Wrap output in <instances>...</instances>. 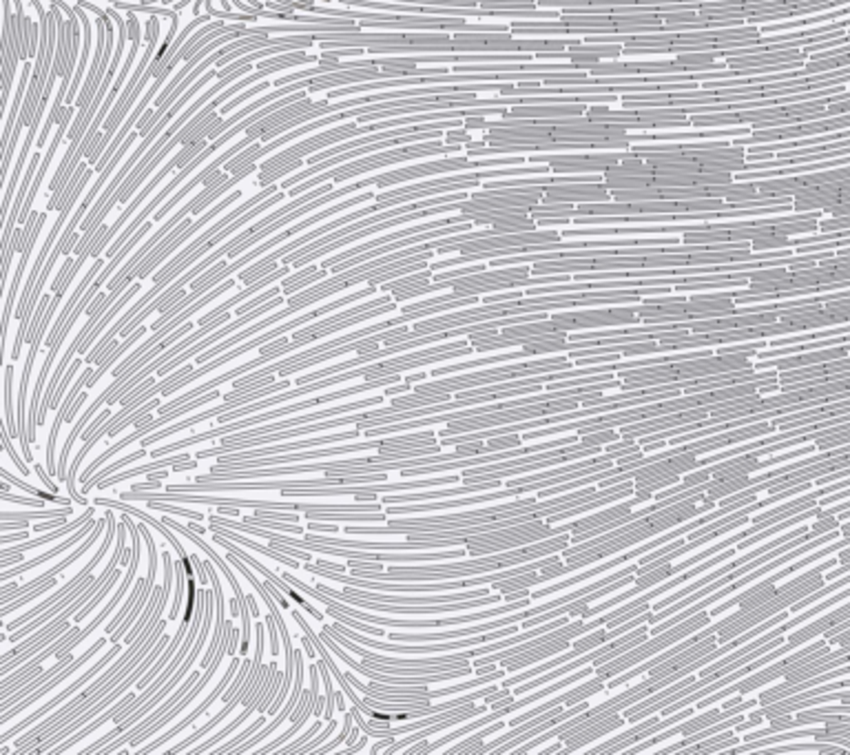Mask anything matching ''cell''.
I'll list each match as a JSON object with an SVG mask.
<instances>
[{
  "instance_id": "obj_11",
  "label": "cell",
  "mask_w": 850,
  "mask_h": 755,
  "mask_svg": "<svg viewBox=\"0 0 850 755\" xmlns=\"http://www.w3.org/2000/svg\"><path fill=\"white\" fill-rule=\"evenodd\" d=\"M93 508H87V512L82 514V516H78L75 520H71V523H65L63 528H58V530H51L49 534H45V536H38V538H31V540H27V543H23V545H16V547H3V554H0V558L3 556H11V554H25L27 550H36V547H43V545H47V543H53V540H58V538H65L67 534H73V532H78L87 520H91V516H93Z\"/></svg>"
},
{
  "instance_id": "obj_28",
  "label": "cell",
  "mask_w": 850,
  "mask_h": 755,
  "mask_svg": "<svg viewBox=\"0 0 850 755\" xmlns=\"http://www.w3.org/2000/svg\"><path fill=\"white\" fill-rule=\"evenodd\" d=\"M266 621H268V629H270V653H273V658H277L279 655V641H277L279 627H277V621L273 614H270Z\"/></svg>"
},
{
  "instance_id": "obj_26",
  "label": "cell",
  "mask_w": 850,
  "mask_h": 755,
  "mask_svg": "<svg viewBox=\"0 0 850 755\" xmlns=\"http://www.w3.org/2000/svg\"><path fill=\"white\" fill-rule=\"evenodd\" d=\"M3 500L5 503H18V505H27V508H47V500L45 498H23V496H14L9 492H3Z\"/></svg>"
},
{
  "instance_id": "obj_3",
  "label": "cell",
  "mask_w": 850,
  "mask_h": 755,
  "mask_svg": "<svg viewBox=\"0 0 850 755\" xmlns=\"http://www.w3.org/2000/svg\"><path fill=\"white\" fill-rule=\"evenodd\" d=\"M120 649H122V647H120L118 643H115V645H113V647H111V649L107 651V655H102V658H100V660H98V663H95L93 667H89V671H85V673H82V675L78 678V680H73V682H71V685H69V687H67V689H65L63 693H58V695H55V698H53L51 702L43 705V707H41V709H38V711H33L31 715H27V718H25L23 722H18L16 727H11V729H7V731H3V733H0V744H5V742H9V740L14 738V735H18V733H23V731H25L27 727H31V724H33L36 720H41V718H43V715H47V713H49L51 709H55V707H60V702H65L67 698H71V695H73L75 691H80L85 682H89V680H91V678H93V675H98V673L102 671V667H107V665H109V663L113 660V658H115V655H118V653H120Z\"/></svg>"
},
{
  "instance_id": "obj_2",
  "label": "cell",
  "mask_w": 850,
  "mask_h": 755,
  "mask_svg": "<svg viewBox=\"0 0 850 755\" xmlns=\"http://www.w3.org/2000/svg\"><path fill=\"white\" fill-rule=\"evenodd\" d=\"M107 520H109V528H107V538L102 540V545H100V550H98V552H95V556H93V558L89 560V563H87V565H85V567H82V569H80L78 574H75V576H73V578L69 580V583H67V585H63V587H60V589H58V591H55L53 596H49V598L45 600V603H41V605H38V607L29 609V611H27V614H23L21 618H16V621L7 623V625H5V631H14V629H18V627H23V625L31 623V621H33V618H36L38 614H43V611H47V609H49L51 605H55V603H58V600H63V598H65V596H67L69 591H73L75 587H78V585L82 583V580H85L87 576H91V574H93V569H95V567H98V565H100V560H102V558L107 556V552H109V547H111V543H113V536H115V534H118V523H115V516H113L111 508L107 510Z\"/></svg>"
},
{
  "instance_id": "obj_27",
  "label": "cell",
  "mask_w": 850,
  "mask_h": 755,
  "mask_svg": "<svg viewBox=\"0 0 850 755\" xmlns=\"http://www.w3.org/2000/svg\"><path fill=\"white\" fill-rule=\"evenodd\" d=\"M109 417H113V414H111V405H107V408H104V410H102V412L98 414V419H93V421H91V423L87 425V428L82 430V439H85V441H89V439H91V434H93L95 430H98V428H100V425H102V423H104V421H107Z\"/></svg>"
},
{
  "instance_id": "obj_34",
  "label": "cell",
  "mask_w": 850,
  "mask_h": 755,
  "mask_svg": "<svg viewBox=\"0 0 850 755\" xmlns=\"http://www.w3.org/2000/svg\"><path fill=\"white\" fill-rule=\"evenodd\" d=\"M188 528H190L193 532H198V534H204V532H206V528H202V525H195V523H190Z\"/></svg>"
},
{
  "instance_id": "obj_10",
  "label": "cell",
  "mask_w": 850,
  "mask_h": 755,
  "mask_svg": "<svg viewBox=\"0 0 850 755\" xmlns=\"http://www.w3.org/2000/svg\"><path fill=\"white\" fill-rule=\"evenodd\" d=\"M93 503H95V505H102V508H111V510H120V512H127V514L135 516V518H138V520L146 523V525H153V528H156V530H158V532H160V534H162V536H164L166 540H168V543L173 545V550H176V552H178L180 560H188V558H190V554H186V552H184L182 543H180V540H178L176 536H173V534H171L168 530H166V525H164V523H160L158 518H153L151 514H146V512H142V510H138V508H133V505H129V500H122V498H120V500H109V498H95Z\"/></svg>"
},
{
  "instance_id": "obj_16",
  "label": "cell",
  "mask_w": 850,
  "mask_h": 755,
  "mask_svg": "<svg viewBox=\"0 0 850 755\" xmlns=\"http://www.w3.org/2000/svg\"><path fill=\"white\" fill-rule=\"evenodd\" d=\"M120 574H122V572H120V567H115V569H113V574L109 576V580H107V583H104V585L100 587V591H98V594H95V596H93V598L89 600V603H87V605H85V607H82V609L78 611V614H75V616H73V625H78V623H82V621H85V618H87V616H89V614H91L93 609H95V605H100V603H102V598H104V596H107V594L111 591V587H113L115 583H118V578H120Z\"/></svg>"
},
{
  "instance_id": "obj_15",
  "label": "cell",
  "mask_w": 850,
  "mask_h": 755,
  "mask_svg": "<svg viewBox=\"0 0 850 755\" xmlns=\"http://www.w3.org/2000/svg\"><path fill=\"white\" fill-rule=\"evenodd\" d=\"M71 627H73V625H71L69 621H65V623H63L60 627H55L53 631H49V633H47V636L43 638V641H38L36 645H31V647H29V649H25L23 653H18L16 658H11V660H9V663H5L3 667H0V671H3V675H9V673H11V671L16 669V667H21V665H25V663L29 660V658H33L36 653H41L43 649H47V647H49V645H51L53 641H58V638H60L63 633H67V631H69Z\"/></svg>"
},
{
  "instance_id": "obj_12",
  "label": "cell",
  "mask_w": 850,
  "mask_h": 755,
  "mask_svg": "<svg viewBox=\"0 0 850 755\" xmlns=\"http://www.w3.org/2000/svg\"><path fill=\"white\" fill-rule=\"evenodd\" d=\"M140 288H142V279H138V282H135V284H131V286L127 288V293H124V295H122V297H120L118 301H115V304H113V306L109 308V311L104 313V317H102V319H100L98 323H95V328H93V331L89 333V337H87V339L82 341V346L78 348V353H80V357H87V355H89V348H91V346H93L95 341H98V337H100V333H102V331H104V328H107V323H109V321H111V319H113L115 315H118V313L122 311V308H124V304H129V301L133 299V295H138V293H140Z\"/></svg>"
},
{
  "instance_id": "obj_30",
  "label": "cell",
  "mask_w": 850,
  "mask_h": 755,
  "mask_svg": "<svg viewBox=\"0 0 850 755\" xmlns=\"http://www.w3.org/2000/svg\"><path fill=\"white\" fill-rule=\"evenodd\" d=\"M27 536H29V530H21V532H16L14 536H9L7 532L3 534V540H0V543H3V547H9V543H16V540H27Z\"/></svg>"
},
{
  "instance_id": "obj_33",
  "label": "cell",
  "mask_w": 850,
  "mask_h": 755,
  "mask_svg": "<svg viewBox=\"0 0 850 755\" xmlns=\"http://www.w3.org/2000/svg\"><path fill=\"white\" fill-rule=\"evenodd\" d=\"M188 5H190V0H180V3H176V11L180 14V11H182L184 7H188Z\"/></svg>"
},
{
  "instance_id": "obj_4",
  "label": "cell",
  "mask_w": 850,
  "mask_h": 755,
  "mask_svg": "<svg viewBox=\"0 0 850 755\" xmlns=\"http://www.w3.org/2000/svg\"><path fill=\"white\" fill-rule=\"evenodd\" d=\"M361 430H350V432H337L328 437H317V439H306V441H295V443H279V445H259V448H246L240 452L230 454H220V466H226L230 461H248V459H259V456H273V454H284V452H295V450H308V448H321L326 443H339V441H350L357 439Z\"/></svg>"
},
{
  "instance_id": "obj_19",
  "label": "cell",
  "mask_w": 850,
  "mask_h": 755,
  "mask_svg": "<svg viewBox=\"0 0 850 755\" xmlns=\"http://www.w3.org/2000/svg\"><path fill=\"white\" fill-rule=\"evenodd\" d=\"M146 505H149V510H158V512H166V514H180V516H188L193 520L208 518L202 512H193V510H186V508H173V505H168L166 500H146Z\"/></svg>"
},
{
  "instance_id": "obj_13",
  "label": "cell",
  "mask_w": 850,
  "mask_h": 755,
  "mask_svg": "<svg viewBox=\"0 0 850 755\" xmlns=\"http://www.w3.org/2000/svg\"><path fill=\"white\" fill-rule=\"evenodd\" d=\"M188 627H190V623H186V621H182V623H180V629H178L176 638H173V641H171V645H166V649L162 651V655H160L158 660H156V665H153V667H151V669H149V671H146L142 678H140V680L135 682V687H138L140 691H144V689H146V687H149L153 680H156V678L160 675V669H162V667H166V665L171 663V658L178 653V649L182 647L184 638H186V633H188Z\"/></svg>"
},
{
  "instance_id": "obj_14",
  "label": "cell",
  "mask_w": 850,
  "mask_h": 755,
  "mask_svg": "<svg viewBox=\"0 0 850 755\" xmlns=\"http://www.w3.org/2000/svg\"><path fill=\"white\" fill-rule=\"evenodd\" d=\"M208 532L222 534V536H226V538H230V540H235V543H244V545H248V547H253L255 552H259V554H264V556H270L273 560H277V563H281V565H288V567H293V569H301V567H303L301 563H297V560H293V558L288 556V554H284V552H279V550H275V547H266V545L253 543V540H248V538H244V536L235 534L233 530H228V528H222V525H217V523H210V525H208Z\"/></svg>"
},
{
  "instance_id": "obj_17",
  "label": "cell",
  "mask_w": 850,
  "mask_h": 755,
  "mask_svg": "<svg viewBox=\"0 0 850 755\" xmlns=\"http://www.w3.org/2000/svg\"><path fill=\"white\" fill-rule=\"evenodd\" d=\"M11 383H14V365L7 363V368H5V412H7V419H5V423H7L9 437L11 439H21V432H18L16 421H14V399H11L14 385Z\"/></svg>"
},
{
  "instance_id": "obj_24",
  "label": "cell",
  "mask_w": 850,
  "mask_h": 755,
  "mask_svg": "<svg viewBox=\"0 0 850 755\" xmlns=\"http://www.w3.org/2000/svg\"><path fill=\"white\" fill-rule=\"evenodd\" d=\"M135 525H138V530H140V534H142V538L146 540V547H149V574L151 576H156L158 574V547H156V540L151 538V534H149V530L142 525V520L140 523H135Z\"/></svg>"
},
{
  "instance_id": "obj_18",
  "label": "cell",
  "mask_w": 850,
  "mask_h": 755,
  "mask_svg": "<svg viewBox=\"0 0 850 755\" xmlns=\"http://www.w3.org/2000/svg\"><path fill=\"white\" fill-rule=\"evenodd\" d=\"M353 720H355V715L350 713V711H343V729H341V733L337 735V738H333L330 742H326V744H321L319 749H315L313 753H330V751H335L339 744H343L345 740H348V735H350V731H353Z\"/></svg>"
},
{
  "instance_id": "obj_32",
  "label": "cell",
  "mask_w": 850,
  "mask_h": 755,
  "mask_svg": "<svg viewBox=\"0 0 850 755\" xmlns=\"http://www.w3.org/2000/svg\"><path fill=\"white\" fill-rule=\"evenodd\" d=\"M428 375L425 373H419V375H410V377H405V383H414V381H421V379H425Z\"/></svg>"
},
{
  "instance_id": "obj_9",
  "label": "cell",
  "mask_w": 850,
  "mask_h": 755,
  "mask_svg": "<svg viewBox=\"0 0 850 755\" xmlns=\"http://www.w3.org/2000/svg\"><path fill=\"white\" fill-rule=\"evenodd\" d=\"M95 525H98V520H95V523H93V520H87L78 532L71 534V538L63 540V543H58L53 550H49V552H45V554H41V556H36V558L27 560V563L18 565L16 569H3V576H0V580L5 583V580H9V578H14V576H21V574H25V572H29V569H33V567H38V565H45L47 560L55 558L58 554H63V552H67V550H73L75 543H80V540H85V538L93 532Z\"/></svg>"
},
{
  "instance_id": "obj_1",
  "label": "cell",
  "mask_w": 850,
  "mask_h": 755,
  "mask_svg": "<svg viewBox=\"0 0 850 755\" xmlns=\"http://www.w3.org/2000/svg\"><path fill=\"white\" fill-rule=\"evenodd\" d=\"M394 381H399V375H388V377H381V379H368L365 383L355 385V388L337 390V392H330V395H319V397H313V399H308V401H299V403H293V405H284V408L273 410V412H262V414L248 417V419H242V421H233V423H228V425H222V428H217V430H206V432H200V434H190L188 439H182V441H178V443H171V445H166V448L153 450L151 456L160 459V456H164V454H168V452H182V450L190 448V445H195V443L210 441V439L222 437V434H233V432H240V430L250 428V425L266 423V421H270V419H279V417H288V414H295V412H303V410H308V408H315V405H321V403H328V401L345 399V397H350V395L368 392V390H375V388H385V385H390V383H394Z\"/></svg>"
},
{
  "instance_id": "obj_6",
  "label": "cell",
  "mask_w": 850,
  "mask_h": 755,
  "mask_svg": "<svg viewBox=\"0 0 850 755\" xmlns=\"http://www.w3.org/2000/svg\"><path fill=\"white\" fill-rule=\"evenodd\" d=\"M240 667H242V663H240V658H233V663H230V667H228V671L224 673V678H222V680H220V682L215 685V689H212V691H210V693L206 695V698H204V700L200 702V707H198L195 711H193V713H188V715H186V718H184V720L180 722V724H176V727H173V729H168V731H166V733L162 735V738H158V740H153V742H151V744H146V746H138V749H135V751H138V753H151V751H158V749H162V746H164V744H166L168 740H173V738H176V735H178V733H182V731H184L186 727H190V724H193V722H195V720L200 718V715H202V713H204V711H206L208 707H212V705H215V702H217V700L222 698V695H224V691L228 689V682H230V678H233V675H235V673L240 671Z\"/></svg>"
},
{
  "instance_id": "obj_7",
  "label": "cell",
  "mask_w": 850,
  "mask_h": 755,
  "mask_svg": "<svg viewBox=\"0 0 850 755\" xmlns=\"http://www.w3.org/2000/svg\"><path fill=\"white\" fill-rule=\"evenodd\" d=\"M306 306H311V304H308V301H288V306L284 308L281 313L270 315V317L262 319V321H259V323H255V326H246V331H242V333H235L233 337H228V339L220 341L215 348H210V350H204L202 355H198L195 363H202V361H208V359H212L215 355H220V353L228 350V348H233V346H237V343L246 341L248 337H253L255 333H259V331H266L268 326H273V323H277V321H281V319H286V317H291L293 313L301 311V308H306Z\"/></svg>"
},
{
  "instance_id": "obj_31",
  "label": "cell",
  "mask_w": 850,
  "mask_h": 755,
  "mask_svg": "<svg viewBox=\"0 0 850 755\" xmlns=\"http://www.w3.org/2000/svg\"><path fill=\"white\" fill-rule=\"evenodd\" d=\"M85 401H87V390H82V392H80V397H78V399H75V401H73V405H71V410L67 412V421H69V423L73 421L75 412H78V410L82 408V403H85Z\"/></svg>"
},
{
  "instance_id": "obj_8",
  "label": "cell",
  "mask_w": 850,
  "mask_h": 755,
  "mask_svg": "<svg viewBox=\"0 0 850 755\" xmlns=\"http://www.w3.org/2000/svg\"><path fill=\"white\" fill-rule=\"evenodd\" d=\"M162 523H164V525H166V528H171L173 532H180V534H184V536H186V538L190 540V543H195V545H198V547H200V550H202V552H204V554H206V556H208V558L212 560V563H215V565H217V567L222 569L224 578L228 580V583H230V587H233V591H235V598L240 600V607H242V605H248V598L244 596V591H242V587H240V583H237V578H235V574H233V572H230V567H228V563H226V558H222V556H220V554H217L215 550H212V547H210V545L206 543V540H204V538L195 536V532H193L190 528H186V525H180V523H178V520H173V518H168V516H164V518H162Z\"/></svg>"
},
{
  "instance_id": "obj_20",
  "label": "cell",
  "mask_w": 850,
  "mask_h": 755,
  "mask_svg": "<svg viewBox=\"0 0 850 755\" xmlns=\"http://www.w3.org/2000/svg\"><path fill=\"white\" fill-rule=\"evenodd\" d=\"M0 441H3V448H5V452L9 454V459H11V461L16 463V466H18V470H21V472L25 474V476L33 474V472H31V470L27 468V463H25V461H23L21 456H18V450H16V448H14V445H11V437L7 434V423H3V425H0Z\"/></svg>"
},
{
  "instance_id": "obj_29",
  "label": "cell",
  "mask_w": 850,
  "mask_h": 755,
  "mask_svg": "<svg viewBox=\"0 0 850 755\" xmlns=\"http://www.w3.org/2000/svg\"><path fill=\"white\" fill-rule=\"evenodd\" d=\"M65 518L67 516H58V518H45L41 525H33V532H47L53 528H63L65 525Z\"/></svg>"
},
{
  "instance_id": "obj_22",
  "label": "cell",
  "mask_w": 850,
  "mask_h": 755,
  "mask_svg": "<svg viewBox=\"0 0 850 755\" xmlns=\"http://www.w3.org/2000/svg\"><path fill=\"white\" fill-rule=\"evenodd\" d=\"M321 722H323V720H319V718H317V720H315V724H313L311 729H308V731H306V733L301 735V738L293 740V742H291V744H288V746H279V749H277V753H281V755H284V753H297V751H299V749H301V746H303L306 742H311V740L315 738V735H317V731L321 729Z\"/></svg>"
},
{
  "instance_id": "obj_5",
  "label": "cell",
  "mask_w": 850,
  "mask_h": 755,
  "mask_svg": "<svg viewBox=\"0 0 850 755\" xmlns=\"http://www.w3.org/2000/svg\"><path fill=\"white\" fill-rule=\"evenodd\" d=\"M104 645H107V636L98 638V641H95V643H93V645H91V647H89V649H87V651H85L82 655H80V658H75V660H73L71 665H67V667H65V669H63L60 673H58V675H53V678H51V680H49V682H45L43 687H38V689H36L33 693H29V695H27V698H25V700H23L21 705H14L11 709L3 711V715H0V724H3V727H5V724H7L9 720H14V718H16V715H18V713H21V711H25L27 707H31L33 702H38V700H41V698H43V695H47V693H49V691H53L55 687H60V682H65V680H67V678H69V675H73V673H75V671H78V669H80L82 665H87V663H89V658H93V655H95V653H98V651H100V649H102Z\"/></svg>"
},
{
  "instance_id": "obj_25",
  "label": "cell",
  "mask_w": 850,
  "mask_h": 755,
  "mask_svg": "<svg viewBox=\"0 0 850 755\" xmlns=\"http://www.w3.org/2000/svg\"><path fill=\"white\" fill-rule=\"evenodd\" d=\"M335 729H337V720H328V727H326V729L319 733V738H313L311 742H306V744H303V746H301L297 753H313L315 749H319L321 744H326V740L330 738Z\"/></svg>"
},
{
  "instance_id": "obj_21",
  "label": "cell",
  "mask_w": 850,
  "mask_h": 755,
  "mask_svg": "<svg viewBox=\"0 0 850 755\" xmlns=\"http://www.w3.org/2000/svg\"><path fill=\"white\" fill-rule=\"evenodd\" d=\"M268 87H273V82H270V80H266V82H259V85H253V87H250V89L246 91V93H242V95H235V98H233V100H230V102H226V105H224V107L220 109V113H222V115L230 113V109H235L237 105L246 102L248 98H253V95H257L259 91H266Z\"/></svg>"
},
{
  "instance_id": "obj_23",
  "label": "cell",
  "mask_w": 850,
  "mask_h": 755,
  "mask_svg": "<svg viewBox=\"0 0 850 755\" xmlns=\"http://www.w3.org/2000/svg\"><path fill=\"white\" fill-rule=\"evenodd\" d=\"M82 363H85V359H82V357H80V359H75V361L71 363V370H69V373L65 375L63 383H60V385H58V390H55V395H53V403H51V410H55V408H60V403H63L60 399H63V395H65V392H67V388H69V383H71V377H73L75 373H78V370H80V365H82Z\"/></svg>"
},
{
  "instance_id": "obj_35",
  "label": "cell",
  "mask_w": 850,
  "mask_h": 755,
  "mask_svg": "<svg viewBox=\"0 0 850 755\" xmlns=\"http://www.w3.org/2000/svg\"><path fill=\"white\" fill-rule=\"evenodd\" d=\"M176 0H158V5H173Z\"/></svg>"
}]
</instances>
